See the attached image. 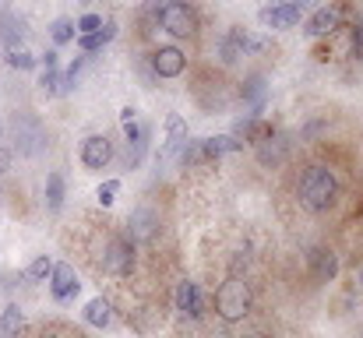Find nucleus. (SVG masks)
<instances>
[{
  "mask_svg": "<svg viewBox=\"0 0 363 338\" xmlns=\"http://www.w3.org/2000/svg\"><path fill=\"white\" fill-rule=\"evenodd\" d=\"M307 268H311V278L314 282H332L339 275V257H335L332 247H311Z\"/></svg>",
  "mask_w": 363,
  "mask_h": 338,
  "instance_id": "nucleus-13",
  "label": "nucleus"
},
{
  "mask_svg": "<svg viewBox=\"0 0 363 338\" xmlns=\"http://www.w3.org/2000/svg\"><path fill=\"white\" fill-rule=\"evenodd\" d=\"M155 232H159V212H152V208H134L130 212V219H127V236L138 243H148V240H155Z\"/></svg>",
  "mask_w": 363,
  "mask_h": 338,
  "instance_id": "nucleus-14",
  "label": "nucleus"
},
{
  "mask_svg": "<svg viewBox=\"0 0 363 338\" xmlns=\"http://www.w3.org/2000/svg\"><path fill=\"white\" fill-rule=\"evenodd\" d=\"M177 310H180L184 317H191V321H198V317L205 314V300H201V289H198V282L184 278V282L177 286Z\"/></svg>",
  "mask_w": 363,
  "mask_h": 338,
  "instance_id": "nucleus-15",
  "label": "nucleus"
},
{
  "mask_svg": "<svg viewBox=\"0 0 363 338\" xmlns=\"http://www.w3.org/2000/svg\"><path fill=\"white\" fill-rule=\"evenodd\" d=\"M25 332V314H21V307L18 303H7L4 310H0V335L4 338H18Z\"/></svg>",
  "mask_w": 363,
  "mask_h": 338,
  "instance_id": "nucleus-20",
  "label": "nucleus"
},
{
  "mask_svg": "<svg viewBox=\"0 0 363 338\" xmlns=\"http://www.w3.org/2000/svg\"><path fill=\"white\" fill-rule=\"evenodd\" d=\"M243 99L250 103V116H257V110H261V103H264V78H250L247 85H243Z\"/></svg>",
  "mask_w": 363,
  "mask_h": 338,
  "instance_id": "nucleus-24",
  "label": "nucleus"
},
{
  "mask_svg": "<svg viewBox=\"0 0 363 338\" xmlns=\"http://www.w3.org/2000/svg\"><path fill=\"white\" fill-rule=\"evenodd\" d=\"M106 21L99 18V14H82L78 21H74V28H78V35H89V32H99Z\"/></svg>",
  "mask_w": 363,
  "mask_h": 338,
  "instance_id": "nucleus-28",
  "label": "nucleus"
},
{
  "mask_svg": "<svg viewBox=\"0 0 363 338\" xmlns=\"http://www.w3.org/2000/svg\"><path fill=\"white\" fill-rule=\"evenodd\" d=\"M82 4H89V0H82Z\"/></svg>",
  "mask_w": 363,
  "mask_h": 338,
  "instance_id": "nucleus-34",
  "label": "nucleus"
},
{
  "mask_svg": "<svg viewBox=\"0 0 363 338\" xmlns=\"http://www.w3.org/2000/svg\"><path fill=\"white\" fill-rule=\"evenodd\" d=\"M138 116V110H130V106H123L121 110V123H127V120H134Z\"/></svg>",
  "mask_w": 363,
  "mask_h": 338,
  "instance_id": "nucleus-32",
  "label": "nucleus"
},
{
  "mask_svg": "<svg viewBox=\"0 0 363 338\" xmlns=\"http://www.w3.org/2000/svg\"><path fill=\"white\" fill-rule=\"evenodd\" d=\"M314 7V0H272L257 11L261 28H293L300 25V18Z\"/></svg>",
  "mask_w": 363,
  "mask_h": 338,
  "instance_id": "nucleus-4",
  "label": "nucleus"
},
{
  "mask_svg": "<svg viewBox=\"0 0 363 338\" xmlns=\"http://www.w3.org/2000/svg\"><path fill=\"white\" fill-rule=\"evenodd\" d=\"M11 169V148H0V176Z\"/></svg>",
  "mask_w": 363,
  "mask_h": 338,
  "instance_id": "nucleus-31",
  "label": "nucleus"
},
{
  "mask_svg": "<svg viewBox=\"0 0 363 338\" xmlns=\"http://www.w3.org/2000/svg\"><path fill=\"white\" fill-rule=\"evenodd\" d=\"M78 289H82V282H78V271L71 268V264H53V271H50V293H53V300L57 303H67V300H74L78 296Z\"/></svg>",
  "mask_w": 363,
  "mask_h": 338,
  "instance_id": "nucleus-11",
  "label": "nucleus"
},
{
  "mask_svg": "<svg viewBox=\"0 0 363 338\" xmlns=\"http://www.w3.org/2000/svg\"><path fill=\"white\" fill-rule=\"evenodd\" d=\"M353 57H363V21H357L353 28Z\"/></svg>",
  "mask_w": 363,
  "mask_h": 338,
  "instance_id": "nucleus-30",
  "label": "nucleus"
},
{
  "mask_svg": "<svg viewBox=\"0 0 363 338\" xmlns=\"http://www.w3.org/2000/svg\"><path fill=\"white\" fill-rule=\"evenodd\" d=\"M342 14H346V7L342 4H325V7H318L311 18H307V35L311 39H321V35H332L339 25H342Z\"/></svg>",
  "mask_w": 363,
  "mask_h": 338,
  "instance_id": "nucleus-10",
  "label": "nucleus"
},
{
  "mask_svg": "<svg viewBox=\"0 0 363 338\" xmlns=\"http://www.w3.org/2000/svg\"><path fill=\"white\" fill-rule=\"evenodd\" d=\"M184 67H187V53H184L180 46H159V50L152 53V71H155L159 78H180Z\"/></svg>",
  "mask_w": 363,
  "mask_h": 338,
  "instance_id": "nucleus-12",
  "label": "nucleus"
},
{
  "mask_svg": "<svg viewBox=\"0 0 363 338\" xmlns=\"http://www.w3.org/2000/svg\"><path fill=\"white\" fill-rule=\"evenodd\" d=\"M110 162H113V141H110L106 134H89V137L82 141V166L92 169V173H99V169H106Z\"/></svg>",
  "mask_w": 363,
  "mask_h": 338,
  "instance_id": "nucleus-9",
  "label": "nucleus"
},
{
  "mask_svg": "<svg viewBox=\"0 0 363 338\" xmlns=\"http://www.w3.org/2000/svg\"><path fill=\"white\" fill-rule=\"evenodd\" d=\"M289 134H282V130H261L257 137H254V148H257V162L261 166H279L286 155H289Z\"/></svg>",
  "mask_w": 363,
  "mask_h": 338,
  "instance_id": "nucleus-8",
  "label": "nucleus"
},
{
  "mask_svg": "<svg viewBox=\"0 0 363 338\" xmlns=\"http://www.w3.org/2000/svg\"><path fill=\"white\" fill-rule=\"evenodd\" d=\"M4 57H7V64H11L14 71H32V67H35V53L28 50V39H25V35L4 39Z\"/></svg>",
  "mask_w": 363,
  "mask_h": 338,
  "instance_id": "nucleus-16",
  "label": "nucleus"
},
{
  "mask_svg": "<svg viewBox=\"0 0 363 338\" xmlns=\"http://www.w3.org/2000/svg\"><path fill=\"white\" fill-rule=\"evenodd\" d=\"M39 338H57V335H50V332H43V335H39Z\"/></svg>",
  "mask_w": 363,
  "mask_h": 338,
  "instance_id": "nucleus-33",
  "label": "nucleus"
},
{
  "mask_svg": "<svg viewBox=\"0 0 363 338\" xmlns=\"http://www.w3.org/2000/svg\"><path fill=\"white\" fill-rule=\"evenodd\" d=\"M187 141H191V137H187V123H184L177 113H173V116H166V145H162V159L180 155Z\"/></svg>",
  "mask_w": 363,
  "mask_h": 338,
  "instance_id": "nucleus-17",
  "label": "nucleus"
},
{
  "mask_svg": "<svg viewBox=\"0 0 363 338\" xmlns=\"http://www.w3.org/2000/svg\"><path fill=\"white\" fill-rule=\"evenodd\" d=\"M198 145H201V162H208V159H223L230 152H240L243 141H237L233 134H219V137H205Z\"/></svg>",
  "mask_w": 363,
  "mask_h": 338,
  "instance_id": "nucleus-18",
  "label": "nucleus"
},
{
  "mask_svg": "<svg viewBox=\"0 0 363 338\" xmlns=\"http://www.w3.org/2000/svg\"><path fill=\"white\" fill-rule=\"evenodd\" d=\"M152 18L162 32L177 39H191L198 32V14L187 0H152Z\"/></svg>",
  "mask_w": 363,
  "mask_h": 338,
  "instance_id": "nucleus-2",
  "label": "nucleus"
},
{
  "mask_svg": "<svg viewBox=\"0 0 363 338\" xmlns=\"http://www.w3.org/2000/svg\"><path fill=\"white\" fill-rule=\"evenodd\" d=\"M268 43L261 39V35H250V32H243V28H230L226 35H223V43H219V57H223V64H237L240 57L247 53H257V50H264Z\"/></svg>",
  "mask_w": 363,
  "mask_h": 338,
  "instance_id": "nucleus-7",
  "label": "nucleus"
},
{
  "mask_svg": "<svg viewBox=\"0 0 363 338\" xmlns=\"http://www.w3.org/2000/svg\"><path fill=\"white\" fill-rule=\"evenodd\" d=\"M113 35H117V25H113V21H106V25H103L99 32L78 35V50H82V53H99V50H103V46H106V43H110Z\"/></svg>",
  "mask_w": 363,
  "mask_h": 338,
  "instance_id": "nucleus-21",
  "label": "nucleus"
},
{
  "mask_svg": "<svg viewBox=\"0 0 363 338\" xmlns=\"http://www.w3.org/2000/svg\"><path fill=\"white\" fill-rule=\"evenodd\" d=\"M11 141H14V152L18 155H39L46 148V130L35 116L21 113L14 116V127H11Z\"/></svg>",
  "mask_w": 363,
  "mask_h": 338,
  "instance_id": "nucleus-5",
  "label": "nucleus"
},
{
  "mask_svg": "<svg viewBox=\"0 0 363 338\" xmlns=\"http://www.w3.org/2000/svg\"><path fill=\"white\" fill-rule=\"evenodd\" d=\"M35 64H39V67H57V64H60V53H57V50H46V53L35 57Z\"/></svg>",
  "mask_w": 363,
  "mask_h": 338,
  "instance_id": "nucleus-29",
  "label": "nucleus"
},
{
  "mask_svg": "<svg viewBox=\"0 0 363 338\" xmlns=\"http://www.w3.org/2000/svg\"><path fill=\"white\" fill-rule=\"evenodd\" d=\"M50 35H53V46H67V43H74L78 28H74L71 18H57V21L50 25Z\"/></svg>",
  "mask_w": 363,
  "mask_h": 338,
  "instance_id": "nucleus-23",
  "label": "nucleus"
},
{
  "mask_svg": "<svg viewBox=\"0 0 363 338\" xmlns=\"http://www.w3.org/2000/svg\"><path fill=\"white\" fill-rule=\"evenodd\" d=\"M46 208L50 212H60L64 208V176L60 173H50L46 176Z\"/></svg>",
  "mask_w": 363,
  "mask_h": 338,
  "instance_id": "nucleus-22",
  "label": "nucleus"
},
{
  "mask_svg": "<svg viewBox=\"0 0 363 338\" xmlns=\"http://www.w3.org/2000/svg\"><path fill=\"white\" fill-rule=\"evenodd\" d=\"M296 198H300V205L307 212H328L335 205V198H339V176L328 166H311L300 176Z\"/></svg>",
  "mask_w": 363,
  "mask_h": 338,
  "instance_id": "nucleus-1",
  "label": "nucleus"
},
{
  "mask_svg": "<svg viewBox=\"0 0 363 338\" xmlns=\"http://www.w3.org/2000/svg\"><path fill=\"white\" fill-rule=\"evenodd\" d=\"M50 271H53V257H50V254H39V257L28 264L25 275H28L32 282H50Z\"/></svg>",
  "mask_w": 363,
  "mask_h": 338,
  "instance_id": "nucleus-26",
  "label": "nucleus"
},
{
  "mask_svg": "<svg viewBox=\"0 0 363 338\" xmlns=\"http://www.w3.org/2000/svg\"><path fill=\"white\" fill-rule=\"evenodd\" d=\"M250 303H254L250 286H247V278H240L237 271L216 289V314H219L223 321H230V325H237V321H243V317L250 314Z\"/></svg>",
  "mask_w": 363,
  "mask_h": 338,
  "instance_id": "nucleus-3",
  "label": "nucleus"
},
{
  "mask_svg": "<svg viewBox=\"0 0 363 338\" xmlns=\"http://www.w3.org/2000/svg\"><path fill=\"white\" fill-rule=\"evenodd\" d=\"M85 321H89L92 328H110V325H113V307H110V300H103V296L89 300V303H85Z\"/></svg>",
  "mask_w": 363,
  "mask_h": 338,
  "instance_id": "nucleus-19",
  "label": "nucleus"
},
{
  "mask_svg": "<svg viewBox=\"0 0 363 338\" xmlns=\"http://www.w3.org/2000/svg\"><path fill=\"white\" fill-rule=\"evenodd\" d=\"M103 271L106 275H130L134 271V240L130 236H110L103 247Z\"/></svg>",
  "mask_w": 363,
  "mask_h": 338,
  "instance_id": "nucleus-6",
  "label": "nucleus"
},
{
  "mask_svg": "<svg viewBox=\"0 0 363 338\" xmlns=\"http://www.w3.org/2000/svg\"><path fill=\"white\" fill-rule=\"evenodd\" d=\"M117 194H121V180H106V184H99V191H96V198H99L103 208H110V205L117 201Z\"/></svg>",
  "mask_w": 363,
  "mask_h": 338,
  "instance_id": "nucleus-27",
  "label": "nucleus"
},
{
  "mask_svg": "<svg viewBox=\"0 0 363 338\" xmlns=\"http://www.w3.org/2000/svg\"><path fill=\"white\" fill-rule=\"evenodd\" d=\"M39 89H43L46 96H60V89H64V74H60L57 67H43V74H39Z\"/></svg>",
  "mask_w": 363,
  "mask_h": 338,
  "instance_id": "nucleus-25",
  "label": "nucleus"
}]
</instances>
